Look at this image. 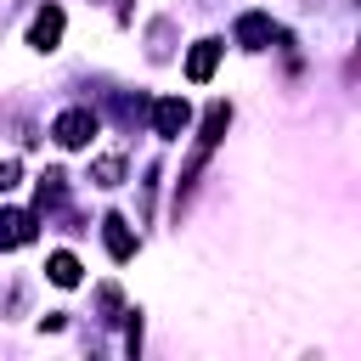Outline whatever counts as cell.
I'll use <instances>...</instances> for the list:
<instances>
[{"label":"cell","mask_w":361,"mask_h":361,"mask_svg":"<svg viewBox=\"0 0 361 361\" xmlns=\"http://www.w3.org/2000/svg\"><path fill=\"white\" fill-rule=\"evenodd\" d=\"M51 135H56L62 147H73V152H79V147H90V135H96V113H85V107H68V113L51 124Z\"/></svg>","instance_id":"1"},{"label":"cell","mask_w":361,"mask_h":361,"mask_svg":"<svg viewBox=\"0 0 361 361\" xmlns=\"http://www.w3.org/2000/svg\"><path fill=\"white\" fill-rule=\"evenodd\" d=\"M62 23H68L62 6H45V11L28 23V45H34V51H56V45H62Z\"/></svg>","instance_id":"2"},{"label":"cell","mask_w":361,"mask_h":361,"mask_svg":"<svg viewBox=\"0 0 361 361\" xmlns=\"http://www.w3.org/2000/svg\"><path fill=\"white\" fill-rule=\"evenodd\" d=\"M186 124H192V107H186L180 96H164V102L152 107V130H158L164 141H175V135H180Z\"/></svg>","instance_id":"3"},{"label":"cell","mask_w":361,"mask_h":361,"mask_svg":"<svg viewBox=\"0 0 361 361\" xmlns=\"http://www.w3.org/2000/svg\"><path fill=\"white\" fill-rule=\"evenodd\" d=\"M102 243H107L113 259H135V231H130L124 214H107V220H102Z\"/></svg>","instance_id":"4"},{"label":"cell","mask_w":361,"mask_h":361,"mask_svg":"<svg viewBox=\"0 0 361 361\" xmlns=\"http://www.w3.org/2000/svg\"><path fill=\"white\" fill-rule=\"evenodd\" d=\"M271 34H276V28H271V17H265V11H243V17H237V45H243V51L271 45Z\"/></svg>","instance_id":"5"},{"label":"cell","mask_w":361,"mask_h":361,"mask_svg":"<svg viewBox=\"0 0 361 361\" xmlns=\"http://www.w3.org/2000/svg\"><path fill=\"white\" fill-rule=\"evenodd\" d=\"M23 243H34V214L0 209V248H23Z\"/></svg>","instance_id":"6"},{"label":"cell","mask_w":361,"mask_h":361,"mask_svg":"<svg viewBox=\"0 0 361 361\" xmlns=\"http://www.w3.org/2000/svg\"><path fill=\"white\" fill-rule=\"evenodd\" d=\"M214 62H220V39H197V45H192V56H186V79H192V85H203V79L214 73Z\"/></svg>","instance_id":"7"},{"label":"cell","mask_w":361,"mask_h":361,"mask_svg":"<svg viewBox=\"0 0 361 361\" xmlns=\"http://www.w3.org/2000/svg\"><path fill=\"white\" fill-rule=\"evenodd\" d=\"M226 124H231V107H226V102H214V107H209V118H203V135H197V158L226 135Z\"/></svg>","instance_id":"8"},{"label":"cell","mask_w":361,"mask_h":361,"mask_svg":"<svg viewBox=\"0 0 361 361\" xmlns=\"http://www.w3.org/2000/svg\"><path fill=\"white\" fill-rule=\"evenodd\" d=\"M45 276H51L56 288H79V259H73L68 248H56V254L45 259Z\"/></svg>","instance_id":"9"},{"label":"cell","mask_w":361,"mask_h":361,"mask_svg":"<svg viewBox=\"0 0 361 361\" xmlns=\"http://www.w3.org/2000/svg\"><path fill=\"white\" fill-rule=\"evenodd\" d=\"M90 180H96V186H118V180H124V158H118V152L96 158V164H90Z\"/></svg>","instance_id":"10"},{"label":"cell","mask_w":361,"mask_h":361,"mask_svg":"<svg viewBox=\"0 0 361 361\" xmlns=\"http://www.w3.org/2000/svg\"><path fill=\"white\" fill-rule=\"evenodd\" d=\"M62 180H68L62 169H45V175H39V209H56V203H62V192H68Z\"/></svg>","instance_id":"11"},{"label":"cell","mask_w":361,"mask_h":361,"mask_svg":"<svg viewBox=\"0 0 361 361\" xmlns=\"http://www.w3.org/2000/svg\"><path fill=\"white\" fill-rule=\"evenodd\" d=\"M17 180H23V164H17V158H6V164H0V197H6Z\"/></svg>","instance_id":"12"}]
</instances>
